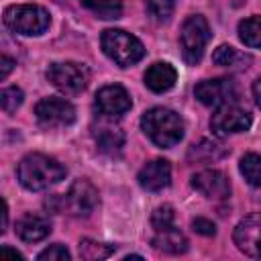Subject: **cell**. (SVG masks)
<instances>
[{"instance_id": "6da1fadb", "label": "cell", "mask_w": 261, "mask_h": 261, "mask_svg": "<svg viewBox=\"0 0 261 261\" xmlns=\"http://www.w3.org/2000/svg\"><path fill=\"white\" fill-rule=\"evenodd\" d=\"M16 173H18V181L22 184V188L31 192H41V190H47L59 184L65 177V167L49 155L31 153L22 157Z\"/></svg>"}, {"instance_id": "7a4b0ae2", "label": "cell", "mask_w": 261, "mask_h": 261, "mask_svg": "<svg viewBox=\"0 0 261 261\" xmlns=\"http://www.w3.org/2000/svg\"><path fill=\"white\" fill-rule=\"evenodd\" d=\"M141 126L145 135L161 149L177 145L184 137V120L179 118V114L161 106L147 110L141 118Z\"/></svg>"}, {"instance_id": "3957f363", "label": "cell", "mask_w": 261, "mask_h": 261, "mask_svg": "<svg viewBox=\"0 0 261 261\" xmlns=\"http://www.w3.org/2000/svg\"><path fill=\"white\" fill-rule=\"evenodd\" d=\"M51 16L39 4H14L4 10V24L24 37L41 35L49 29Z\"/></svg>"}, {"instance_id": "277c9868", "label": "cell", "mask_w": 261, "mask_h": 261, "mask_svg": "<svg viewBox=\"0 0 261 261\" xmlns=\"http://www.w3.org/2000/svg\"><path fill=\"white\" fill-rule=\"evenodd\" d=\"M100 41H102L104 53L114 63H118L120 67H128L133 63L141 61L143 55H145L143 43L135 35H130L126 31H120V29H108V31H104Z\"/></svg>"}, {"instance_id": "5b68a950", "label": "cell", "mask_w": 261, "mask_h": 261, "mask_svg": "<svg viewBox=\"0 0 261 261\" xmlns=\"http://www.w3.org/2000/svg\"><path fill=\"white\" fill-rule=\"evenodd\" d=\"M210 35L212 33H210L208 20L202 14H192L186 18L179 33V43H181V55L188 63L196 65L202 59L204 49L210 41Z\"/></svg>"}, {"instance_id": "8992f818", "label": "cell", "mask_w": 261, "mask_h": 261, "mask_svg": "<svg viewBox=\"0 0 261 261\" xmlns=\"http://www.w3.org/2000/svg\"><path fill=\"white\" fill-rule=\"evenodd\" d=\"M49 82L63 94H80L90 82V69L77 61L51 63L47 69Z\"/></svg>"}, {"instance_id": "52a82bcc", "label": "cell", "mask_w": 261, "mask_h": 261, "mask_svg": "<svg viewBox=\"0 0 261 261\" xmlns=\"http://www.w3.org/2000/svg\"><path fill=\"white\" fill-rule=\"evenodd\" d=\"M98 206V190L88 179H75L59 198V210L71 216H90Z\"/></svg>"}, {"instance_id": "ba28073f", "label": "cell", "mask_w": 261, "mask_h": 261, "mask_svg": "<svg viewBox=\"0 0 261 261\" xmlns=\"http://www.w3.org/2000/svg\"><path fill=\"white\" fill-rule=\"evenodd\" d=\"M196 98L204 106H222V104H232L239 100V86L230 77H216V80H204L196 86L194 90Z\"/></svg>"}, {"instance_id": "9c48e42d", "label": "cell", "mask_w": 261, "mask_h": 261, "mask_svg": "<svg viewBox=\"0 0 261 261\" xmlns=\"http://www.w3.org/2000/svg\"><path fill=\"white\" fill-rule=\"evenodd\" d=\"M249 126H251V114L245 108L237 106L234 102L218 106L210 118V128L218 137H224L230 133H243Z\"/></svg>"}, {"instance_id": "30bf717a", "label": "cell", "mask_w": 261, "mask_h": 261, "mask_svg": "<svg viewBox=\"0 0 261 261\" xmlns=\"http://www.w3.org/2000/svg\"><path fill=\"white\" fill-rule=\"evenodd\" d=\"M37 120L45 128H57V126H67L75 120V108L71 102L63 98H43L35 106Z\"/></svg>"}, {"instance_id": "8fae6325", "label": "cell", "mask_w": 261, "mask_h": 261, "mask_svg": "<svg viewBox=\"0 0 261 261\" xmlns=\"http://www.w3.org/2000/svg\"><path fill=\"white\" fill-rule=\"evenodd\" d=\"M96 106H98L102 116L116 118V116H122L124 112L130 110V96L122 86L110 84V86H104L98 90Z\"/></svg>"}, {"instance_id": "7c38bea8", "label": "cell", "mask_w": 261, "mask_h": 261, "mask_svg": "<svg viewBox=\"0 0 261 261\" xmlns=\"http://www.w3.org/2000/svg\"><path fill=\"white\" fill-rule=\"evenodd\" d=\"M192 188L210 200H224L230 196V181L218 169H202L194 173Z\"/></svg>"}, {"instance_id": "4fadbf2b", "label": "cell", "mask_w": 261, "mask_h": 261, "mask_svg": "<svg viewBox=\"0 0 261 261\" xmlns=\"http://www.w3.org/2000/svg\"><path fill=\"white\" fill-rule=\"evenodd\" d=\"M139 186L147 192H159L171 181V165L165 159H153L145 163L137 175Z\"/></svg>"}, {"instance_id": "5bb4252c", "label": "cell", "mask_w": 261, "mask_h": 261, "mask_svg": "<svg viewBox=\"0 0 261 261\" xmlns=\"http://www.w3.org/2000/svg\"><path fill=\"white\" fill-rule=\"evenodd\" d=\"M259 228L261 220L257 212L245 216L234 228V243L249 257H259Z\"/></svg>"}, {"instance_id": "9a60e30c", "label": "cell", "mask_w": 261, "mask_h": 261, "mask_svg": "<svg viewBox=\"0 0 261 261\" xmlns=\"http://www.w3.org/2000/svg\"><path fill=\"white\" fill-rule=\"evenodd\" d=\"M94 139L98 143V149L104 151V153H110V155L118 153L122 149V145H124V133H122V128L118 124L110 122L108 116H104L98 122V126L94 128Z\"/></svg>"}, {"instance_id": "2e32d148", "label": "cell", "mask_w": 261, "mask_h": 261, "mask_svg": "<svg viewBox=\"0 0 261 261\" xmlns=\"http://www.w3.org/2000/svg\"><path fill=\"white\" fill-rule=\"evenodd\" d=\"M175 80H177V71L173 65L165 63V61H157L153 63L147 71H145V86L151 90V92H167L175 86Z\"/></svg>"}, {"instance_id": "e0dca14e", "label": "cell", "mask_w": 261, "mask_h": 261, "mask_svg": "<svg viewBox=\"0 0 261 261\" xmlns=\"http://www.w3.org/2000/svg\"><path fill=\"white\" fill-rule=\"evenodd\" d=\"M14 230L22 241L37 243V241H43L45 237H49L51 222L41 214H24L20 220H16Z\"/></svg>"}, {"instance_id": "ac0fdd59", "label": "cell", "mask_w": 261, "mask_h": 261, "mask_svg": "<svg viewBox=\"0 0 261 261\" xmlns=\"http://www.w3.org/2000/svg\"><path fill=\"white\" fill-rule=\"evenodd\" d=\"M153 247L157 251H163V253H169V255H179L188 249V239L184 237V232L179 228H175V224H171L167 228L155 230Z\"/></svg>"}, {"instance_id": "d6986e66", "label": "cell", "mask_w": 261, "mask_h": 261, "mask_svg": "<svg viewBox=\"0 0 261 261\" xmlns=\"http://www.w3.org/2000/svg\"><path fill=\"white\" fill-rule=\"evenodd\" d=\"M212 61H214L216 65H222V67H239V65L249 63L251 59H249L245 53H241L239 49L230 47V45H220V47L212 53Z\"/></svg>"}, {"instance_id": "ffe728a7", "label": "cell", "mask_w": 261, "mask_h": 261, "mask_svg": "<svg viewBox=\"0 0 261 261\" xmlns=\"http://www.w3.org/2000/svg\"><path fill=\"white\" fill-rule=\"evenodd\" d=\"M88 10L100 18H118L122 14V0H80Z\"/></svg>"}, {"instance_id": "44dd1931", "label": "cell", "mask_w": 261, "mask_h": 261, "mask_svg": "<svg viewBox=\"0 0 261 261\" xmlns=\"http://www.w3.org/2000/svg\"><path fill=\"white\" fill-rule=\"evenodd\" d=\"M239 37L245 45H249L251 49H257L261 43V24H259V16H249L245 20H241L239 24Z\"/></svg>"}, {"instance_id": "7402d4cb", "label": "cell", "mask_w": 261, "mask_h": 261, "mask_svg": "<svg viewBox=\"0 0 261 261\" xmlns=\"http://www.w3.org/2000/svg\"><path fill=\"white\" fill-rule=\"evenodd\" d=\"M241 173L245 175V179L253 186V188H259L261 184V159L257 153H247L243 159H241Z\"/></svg>"}, {"instance_id": "603a6c76", "label": "cell", "mask_w": 261, "mask_h": 261, "mask_svg": "<svg viewBox=\"0 0 261 261\" xmlns=\"http://www.w3.org/2000/svg\"><path fill=\"white\" fill-rule=\"evenodd\" d=\"M114 253V247L112 245H106V243H98V241H92V239H84L80 243V255L82 259H106Z\"/></svg>"}, {"instance_id": "cb8c5ba5", "label": "cell", "mask_w": 261, "mask_h": 261, "mask_svg": "<svg viewBox=\"0 0 261 261\" xmlns=\"http://www.w3.org/2000/svg\"><path fill=\"white\" fill-rule=\"evenodd\" d=\"M190 155L196 157L198 161H214V159H218V157L224 155V149H222V145H218V143L202 141L200 145H194V147H192Z\"/></svg>"}, {"instance_id": "d4e9b609", "label": "cell", "mask_w": 261, "mask_h": 261, "mask_svg": "<svg viewBox=\"0 0 261 261\" xmlns=\"http://www.w3.org/2000/svg\"><path fill=\"white\" fill-rule=\"evenodd\" d=\"M173 8H175L173 0H147V12L157 22L169 20L173 14Z\"/></svg>"}, {"instance_id": "484cf974", "label": "cell", "mask_w": 261, "mask_h": 261, "mask_svg": "<svg viewBox=\"0 0 261 261\" xmlns=\"http://www.w3.org/2000/svg\"><path fill=\"white\" fill-rule=\"evenodd\" d=\"M22 104V92L18 88H4L0 90V110L12 114Z\"/></svg>"}, {"instance_id": "4316f807", "label": "cell", "mask_w": 261, "mask_h": 261, "mask_svg": "<svg viewBox=\"0 0 261 261\" xmlns=\"http://www.w3.org/2000/svg\"><path fill=\"white\" fill-rule=\"evenodd\" d=\"M173 220H175V212H173V208L169 204H163V206L155 208L153 214H151V224H153L155 230H161V228L171 226Z\"/></svg>"}, {"instance_id": "83f0119b", "label": "cell", "mask_w": 261, "mask_h": 261, "mask_svg": "<svg viewBox=\"0 0 261 261\" xmlns=\"http://www.w3.org/2000/svg\"><path fill=\"white\" fill-rule=\"evenodd\" d=\"M69 259H71L69 251L59 243H55L39 253V261H69Z\"/></svg>"}, {"instance_id": "f1b7e54d", "label": "cell", "mask_w": 261, "mask_h": 261, "mask_svg": "<svg viewBox=\"0 0 261 261\" xmlns=\"http://www.w3.org/2000/svg\"><path fill=\"white\" fill-rule=\"evenodd\" d=\"M192 226H194V230L196 232H200V234H204V237H212L214 232H216V226H214V222L212 220H208V218H194L192 220Z\"/></svg>"}, {"instance_id": "f546056e", "label": "cell", "mask_w": 261, "mask_h": 261, "mask_svg": "<svg viewBox=\"0 0 261 261\" xmlns=\"http://www.w3.org/2000/svg\"><path fill=\"white\" fill-rule=\"evenodd\" d=\"M14 65H16V61H14L12 57H8V55H0V80H4L6 75H10L12 69H14Z\"/></svg>"}, {"instance_id": "4dcf8cb0", "label": "cell", "mask_w": 261, "mask_h": 261, "mask_svg": "<svg viewBox=\"0 0 261 261\" xmlns=\"http://www.w3.org/2000/svg\"><path fill=\"white\" fill-rule=\"evenodd\" d=\"M0 259H18V261H22V259H24V255H22V253H18L16 249L0 247Z\"/></svg>"}, {"instance_id": "1f68e13d", "label": "cell", "mask_w": 261, "mask_h": 261, "mask_svg": "<svg viewBox=\"0 0 261 261\" xmlns=\"http://www.w3.org/2000/svg\"><path fill=\"white\" fill-rule=\"evenodd\" d=\"M6 224H8V208H6V202L0 198V234L4 232Z\"/></svg>"}, {"instance_id": "d6a6232c", "label": "cell", "mask_w": 261, "mask_h": 261, "mask_svg": "<svg viewBox=\"0 0 261 261\" xmlns=\"http://www.w3.org/2000/svg\"><path fill=\"white\" fill-rule=\"evenodd\" d=\"M259 86H261V80H255L253 84V100L257 106H261V96H259Z\"/></svg>"}]
</instances>
